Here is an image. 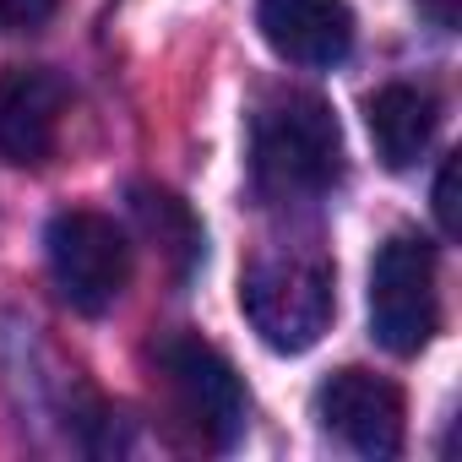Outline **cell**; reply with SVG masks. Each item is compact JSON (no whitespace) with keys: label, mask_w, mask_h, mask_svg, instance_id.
Returning <instances> with one entry per match:
<instances>
[{"label":"cell","mask_w":462,"mask_h":462,"mask_svg":"<svg viewBox=\"0 0 462 462\" xmlns=\"http://www.w3.org/2000/svg\"><path fill=\"white\" fill-rule=\"evenodd\" d=\"M262 39L305 71H332L354 50V12L348 0H256Z\"/></svg>","instance_id":"7"},{"label":"cell","mask_w":462,"mask_h":462,"mask_svg":"<svg viewBox=\"0 0 462 462\" xmlns=\"http://www.w3.org/2000/svg\"><path fill=\"white\" fill-rule=\"evenodd\" d=\"M440 289H435V245L424 235H397L370 262V332L386 354H419L435 337Z\"/></svg>","instance_id":"3"},{"label":"cell","mask_w":462,"mask_h":462,"mask_svg":"<svg viewBox=\"0 0 462 462\" xmlns=\"http://www.w3.org/2000/svg\"><path fill=\"white\" fill-rule=\"evenodd\" d=\"M55 17V0H0V23L17 28V33H33Z\"/></svg>","instance_id":"10"},{"label":"cell","mask_w":462,"mask_h":462,"mask_svg":"<svg viewBox=\"0 0 462 462\" xmlns=\"http://www.w3.org/2000/svg\"><path fill=\"white\" fill-rule=\"evenodd\" d=\"M50 273H55V289L71 310L82 316H98L109 310L125 283H131V240L120 235V223L104 217V212H60L50 223Z\"/></svg>","instance_id":"4"},{"label":"cell","mask_w":462,"mask_h":462,"mask_svg":"<svg viewBox=\"0 0 462 462\" xmlns=\"http://www.w3.org/2000/svg\"><path fill=\"white\" fill-rule=\"evenodd\" d=\"M240 305L273 354H305L321 343L337 310L332 267L321 256H262L245 273Z\"/></svg>","instance_id":"2"},{"label":"cell","mask_w":462,"mask_h":462,"mask_svg":"<svg viewBox=\"0 0 462 462\" xmlns=\"http://www.w3.org/2000/svg\"><path fill=\"white\" fill-rule=\"evenodd\" d=\"M365 120H370V142H375V158L386 169H413L430 142H435V125H440V109L424 88H408V82H392L381 88L370 104H365Z\"/></svg>","instance_id":"9"},{"label":"cell","mask_w":462,"mask_h":462,"mask_svg":"<svg viewBox=\"0 0 462 462\" xmlns=\"http://www.w3.org/2000/svg\"><path fill=\"white\" fill-rule=\"evenodd\" d=\"M435 217H440L446 235H457V228H462V217H457V158H446L440 174H435Z\"/></svg>","instance_id":"11"},{"label":"cell","mask_w":462,"mask_h":462,"mask_svg":"<svg viewBox=\"0 0 462 462\" xmlns=\"http://www.w3.org/2000/svg\"><path fill=\"white\" fill-rule=\"evenodd\" d=\"M316 419L348 451L386 462L402 451V392L370 370H337L316 392Z\"/></svg>","instance_id":"6"},{"label":"cell","mask_w":462,"mask_h":462,"mask_svg":"<svg viewBox=\"0 0 462 462\" xmlns=\"http://www.w3.org/2000/svg\"><path fill=\"white\" fill-rule=\"evenodd\" d=\"M413 6H419V17H430V23L446 28V33L462 23V0H413Z\"/></svg>","instance_id":"12"},{"label":"cell","mask_w":462,"mask_h":462,"mask_svg":"<svg viewBox=\"0 0 462 462\" xmlns=\"http://www.w3.org/2000/svg\"><path fill=\"white\" fill-rule=\"evenodd\" d=\"M158 365H163V381H169L185 424L212 451H228L245 435V386H240L235 365H228L212 343H201V337H169L158 348Z\"/></svg>","instance_id":"5"},{"label":"cell","mask_w":462,"mask_h":462,"mask_svg":"<svg viewBox=\"0 0 462 462\" xmlns=\"http://www.w3.org/2000/svg\"><path fill=\"white\" fill-rule=\"evenodd\" d=\"M66 88L44 66H12L0 77V158L6 163H44L60 131Z\"/></svg>","instance_id":"8"},{"label":"cell","mask_w":462,"mask_h":462,"mask_svg":"<svg viewBox=\"0 0 462 462\" xmlns=\"http://www.w3.org/2000/svg\"><path fill=\"white\" fill-rule=\"evenodd\" d=\"M251 169L256 185L278 201H310L332 190L343 169V136L332 109L310 93H283L278 104H267L251 131Z\"/></svg>","instance_id":"1"}]
</instances>
